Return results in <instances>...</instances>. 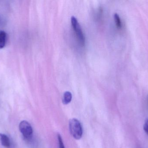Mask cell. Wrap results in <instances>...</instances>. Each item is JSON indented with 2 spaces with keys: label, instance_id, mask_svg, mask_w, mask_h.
I'll return each mask as SVG.
<instances>
[{
  "label": "cell",
  "instance_id": "cell-1",
  "mask_svg": "<svg viewBox=\"0 0 148 148\" xmlns=\"http://www.w3.org/2000/svg\"><path fill=\"white\" fill-rule=\"evenodd\" d=\"M69 128L72 136L77 140H80L83 135L82 124L77 119H71L69 122Z\"/></svg>",
  "mask_w": 148,
  "mask_h": 148
},
{
  "label": "cell",
  "instance_id": "cell-2",
  "mask_svg": "<svg viewBox=\"0 0 148 148\" xmlns=\"http://www.w3.org/2000/svg\"><path fill=\"white\" fill-rule=\"evenodd\" d=\"M71 23L79 43L82 46H84L85 44V37L81 26L75 17L72 16L71 17Z\"/></svg>",
  "mask_w": 148,
  "mask_h": 148
},
{
  "label": "cell",
  "instance_id": "cell-3",
  "mask_svg": "<svg viewBox=\"0 0 148 148\" xmlns=\"http://www.w3.org/2000/svg\"><path fill=\"white\" fill-rule=\"evenodd\" d=\"M19 129L23 136L27 140L33 136V130L30 124L28 122L23 120L20 123Z\"/></svg>",
  "mask_w": 148,
  "mask_h": 148
},
{
  "label": "cell",
  "instance_id": "cell-4",
  "mask_svg": "<svg viewBox=\"0 0 148 148\" xmlns=\"http://www.w3.org/2000/svg\"><path fill=\"white\" fill-rule=\"evenodd\" d=\"M0 140L1 143L3 147L9 148L10 147V142L8 137L3 134H0Z\"/></svg>",
  "mask_w": 148,
  "mask_h": 148
},
{
  "label": "cell",
  "instance_id": "cell-5",
  "mask_svg": "<svg viewBox=\"0 0 148 148\" xmlns=\"http://www.w3.org/2000/svg\"><path fill=\"white\" fill-rule=\"evenodd\" d=\"M72 94L69 91H66L63 95V104L66 105L71 102L72 100Z\"/></svg>",
  "mask_w": 148,
  "mask_h": 148
},
{
  "label": "cell",
  "instance_id": "cell-6",
  "mask_svg": "<svg viewBox=\"0 0 148 148\" xmlns=\"http://www.w3.org/2000/svg\"><path fill=\"white\" fill-rule=\"evenodd\" d=\"M6 36V33L4 31H0V49L3 48L5 46Z\"/></svg>",
  "mask_w": 148,
  "mask_h": 148
},
{
  "label": "cell",
  "instance_id": "cell-7",
  "mask_svg": "<svg viewBox=\"0 0 148 148\" xmlns=\"http://www.w3.org/2000/svg\"><path fill=\"white\" fill-rule=\"evenodd\" d=\"M114 18L115 22L117 28L119 29L121 28H122V23L120 16L117 13H115L114 15Z\"/></svg>",
  "mask_w": 148,
  "mask_h": 148
},
{
  "label": "cell",
  "instance_id": "cell-8",
  "mask_svg": "<svg viewBox=\"0 0 148 148\" xmlns=\"http://www.w3.org/2000/svg\"><path fill=\"white\" fill-rule=\"evenodd\" d=\"M58 142H59V148H65L61 136L59 134L58 135Z\"/></svg>",
  "mask_w": 148,
  "mask_h": 148
},
{
  "label": "cell",
  "instance_id": "cell-9",
  "mask_svg": "<svg viewBox=\"0 0 148 148\" xmlns=\"http://www.w3.org/2000/svg\"><path fill=\"white\" fill-rule=\"evenodd\" d=\"M143 129L145 133L148 135V119H146L143 126Z\"/></svg>",
  "mask_w": 148,
  "mask_h": 148
}]
</instances>
